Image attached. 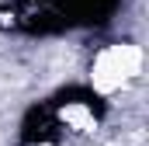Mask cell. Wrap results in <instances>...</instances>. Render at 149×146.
Listing matches in <instances>:
<instances>
[{
    "label": "cell",
    "instance_id": "1",
    "mask_svg": "<svg viewBox=\"0 0 149 146\" xmlns=\"http://www.w3.org/2000/svg\"><path fill=\"white\" fill-rule=\"evenodd\" d=\"M104 52H108V59L114 63V70L121 73L125 80H132V77L142 73V49H139V45H132V42H118V45H108Z\"/></svg>",
    "mask_w": 149,
    "mask_h": 146
},
{
    "label": "cell",
    "instance_id": "2",
    "mask_svg": "<svg viewBox=\"0 0 149 146\" xmlns=\"http://www.w3.org/2000/svg\"><path fill=\"white\" fill-rule=\"evenodd\" d=\"M90 84H94V91H97V94H114V91H121L128 80L114 70V63L108 59V52H97L94 70H90Z\"/></svg>",
    "mask_w": 149,
    "mask_h": 146
},
{
    "label": "cell",
    "instance_id": "3",
    "mask_svg": "<svg viewBox=\"0 0 149 146\" xmlns=\"http://www.w3.org/2000/svg\"><path fill=\"white\" fill-rule=\"evenodd\" d=\"M59 118H63L70 129H76V132H94V129H97V118H94V111L87 108V105H80V101L66 105V108L59 111Z\"/></svg>",
    "mask_w": 149,
    "mask_h": 146
}]
</instances>
